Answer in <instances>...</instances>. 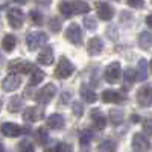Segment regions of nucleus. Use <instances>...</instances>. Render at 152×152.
Instances as JSON below:
<instances>
[{"label":"nucleus","mask_w":152,"mask_h":152,"mask_svg":"<svg viewBox=\"0 0 152 152\" xmlns=\"http://www.w3.org/2000/svg\"><path fill=\"white\" fill-rule=\"evenodd\" d=\"M73 72H75V66L70 62V59H67L66 56H61L55 69V76L59 79H67L73 75Z\"/></svg>","instance_id":"1"},{"label":"nucleus","mask_w":152,"mask_h":152,"mask_svg":"<svg viewBox=\"0 0 152 152\" xmlns=\"http://www.w3.org/2000/svg\"><path fill=\"white\" fill-rule=\"evenodd\" d=\"M47 40H49V37L44 32H31L26 37V44L31 50H35L38 47L44 46L47 43Z\"/></svg>","instance_id":"2"},{"label":"nucleus","mask_w":152,"mask_h":152,"mask_svg":"<svg viewBox=\"0 0 152 152\" xmlns=\"http://www.w3.org/2000/svg\"><path fill=\"white\" fill-rule=\"evenodd\" d=\"M55 94H56V87L53 84H47V85H44L41 90L35 94V100L38 104L44 105V104H49L50 100L53 99Z\"/></svg>","instance_id":"3"},{"label":"nucleus","mask_w":152,"mask_h":152,"mask_svg":"<svg viewBox=\"0 0 152 152\" xmlns=\"http://www.w3.org/2000/svg\"><path fill=\"white\" fill-rule=\"evenodd\" d=\"M8 21H9V26L12 29H20L23 26V21H24V14L23 11L18 8H12L8 11Z\"/></svg>","instance_id":"4"},{"label":"nucleus","mask_w":152,"mask_h":152,"mask_svg":"<svg viewBox=\"0 0 152 152\" xmlns=\"http://www.w3.org/2000/svg\"><path fill=\"white\" fill-rule=\"evenodd\" d=\"M66 38L75 46L82 44V31L79 28V24L72 23L70 26L67 28V31H66Z\"/></svg>","instance_id":"5"},{"label":"nucleus","mask_w":152,"mask_h":152,"mask_svg":"<svg viewBox=\"0 0 152 152\" xmlns=\"http://www.w3.org/2000/svg\"><path fill=\"white\" fill-rule=\"evenodd\" d=\"M137 102L143 108H148L152 105V87L151 85H145L137 91Z\"/></svg>","instance_id":"6"},{"label":"nucleus","mask_w":152,"mask_h":152,"mask_svg":"<svg viewBox=\"0 0 152 152\" xmlns=\"http://www.w3.org/2000/svg\"><path fill=\"white\" fill-rule=\"evenodd\" d=\"M8 69H9L11 72L24 73V75H26V73H32V72L35 70L31 62L23 61V59H14V61H11V62H9V66H8Z\"/></svg>","instance_id":"7"},{"label":"nucleus","mask_w":152,"mask_h":152,"mask_svg":"<svg viewBox=\"0 0 152 152\" xmlns=\"http://www.w3.org/2000/svg\"><path fill=\"white\" fill-rule=\"evenodd\" d=\"M132 149L135 152H148L151 149L149 140L146 138L145 134H142V132L134 134V137H132Z\"/></svg>","instance_id":"8"},{"label":"nucleus","mask_w":152,"mask_h":152,"mask_svg":"<svg viewBox=\"0 0 152 152\" xmlns=\"http://www.w3.org/2000/svg\"><path fill=\"white\" fill-rule=\"evenodd\" d=\"M120 73H122V69H120V62H111V64L105 69V79L107 82L110 84H116L120 78Z\"/></svg>","instance_id":"9"},{"label":"nucleus","mask_w":152,"mask_h":152,"mask_svg":"<svg viewBox=\"0 0 152 152\" xmlns=\"http://www.w3.org/2000/svg\"><path fill=\"white\" fill-rule=\"evenodd\" d=\"M44 116V111L38 107H28L23 113V120H26L29 123H34V122H38L41 120Z\"/></svg>","instance_id":"10"},{"label":"nucleus","mask_w":152,"mask_h":152,"mask_svg":"<svg viewBox=\"0 0 152 152\" xmlns=\"http://www.w3.org/2000/svg\"><path fill=\"white\" fill-rule=\"evenodd\" d=\"M20 85H21V79H20V76L15 75V73L8 75L6 78L3 79V84H2L5 91H15Z\"/></svg>","instance_id":"11"},{"label":"nucleus","mask_w":152,"mask_h":152,"mask_svg":"<svg viewBox=\"0 0 152 152\" xmlns=\"http://www.w3.org/2000/svg\"><path fill=\"white\" fill-rule=\"evenodd\" d=\"M96 6H97V15H99L100 20L110 21V20L113 18V15H114V9L111 8L110 3H107V2H97Z\"/></svg>","instance_id":"12"},{"label":"nucleus","mask_w":152,"mask_h":152,"mask_svg":"<svg viewBox=\"0 0 152 152\" xmlns=\"http://www.w3.org/2000/svg\"><path fill=\"white\" fill-rule=\"evenodd\" d=\"M37 61L40 62V64H43V66H52V64H53V61H55L52 47H44L41 52L38 53Z\"/></svg>","instance_id":"13"},{"label":"nucleus","mask_w":152,"mask_h":152,"mask_svg":"<svg viewBox=\"0 0 152 152\" xmlns=\"http://www.w3.org/2000/svg\"><path fill=\"white\" fill-rule=\"evenodd\" d=\"M102 50H104V41L100 40V38L94 37V38H91V40L88 41V46H87L88 55L96 56V55H99L100 52H102Z\"/></svg>","instance_id":"14"},{"label":"nucleus","mask_w":152,"mask_h":152,"mask_svg":"<svg viewBox=\"0 0 152 152\" xmlns=\"http://www.w3.org/2000/svg\"><path fill=\"white\" fill-rule=\"evenodd\" d=\"M123 99L125 97L116 90H105L102 93V100L107 104H120L123 102Z\"/></svg>","instance_id":"15"},{"label":"nucleus","mask_w":152,"mask_h":152,"mask_svg":"<svg viewBox=\"0 0 152 152\" xmlns=\"http://www.w3.org/2000/svg\"><path fill=\"white\" fill-rule=\"evenodd\" d=\"M2 132L6 137H18L23 132V129L15 123H3L2 125Z\"/></svg>","instance_id":"16"},{"label":"nucleus","mask_w":152,"mask_h":152,"mask_svg":"<svg viewBox=\"0 0 152 152\" xmlns=\"http://www.w3.org/2000/svg\"><path fill=\"white\" fill-rule=\"evenodd\" d=\"M64 125H66V120L61 114H52V116H49V119H47V126L52 129H62Z\"/></svg>","instance_id":"17"},{"label":"nucleus","mask_w":152,"mask_h":152,"mask_svg":"<svg viewBox=\"0 0 152 152\" xmlns=\"http://www.w3.org/2000/svg\"><path fill=\"white\" fill-rule=\"evenodd\" d=\"M91 119H93V123L96 126V129H104L107 126V119L102 113H100V110L94 108L91 110Z\"/></svg>","instance_id":"18"},{"label":"nucleus","mask_w":152,"mask_h":152,"mask_svg":"<svg viewBox=\"0 0 152 152\" xmlns=\"http://www.w3.org/2000/svg\"><path fill=\"white\" fill-rule=\"evenodd\" d=\"M81 96H82V99L85 100V102H88V104H93V102H96V100H97V94L91 90L90 87H87V85H82L81 87Z\"/></svg>","instance_id":"19"},{"label":"nucleus","mask_w":152,"mask_h":152,"mask_svg":"<svg viewBox=\"0 0 152 152\" xmlns=\"http://www.w3.org/2000/svg\"><path fill=\"white\" fill-rule=\"evenodd\" d=\"M15 44H17V38H15L14 35L8 34V35L3 37V40H2V47H3L5 52H12V50L15 49Z\"/></svg>","instance_id":"20"},{"label":"nucleus","mask_w":152,"mask_h":152,"mask_svg":"<svg viewBox=\"0 0 152 152\" xmlns=\"http://www.w3.org/2000/svg\"><path fill=\"white\" fill-rule=\"evenodd\" d=\"M117 151V145L114 140H110V138H107V140H102L99 143L97 146V152H116Z\"/></svg>","instance_id":"21"},{"label":"nucleus","mask_w":152,"mask_h":152,"mask_svg":"<svg viewBox=\"0 0 152 152\" xmlns=\"http://www.w3.org/2000/svg\"><path fill=\"white\" fill-rule=\"evenodd\" d=\"M138 44L143 50H148L152 47V34L151 32H142L138 35Z\"/></svg>","instance_id":"22"},{"label":"nucleus","mask_w":152,"mask_h":152,"mask_svg":"<svg viewBox=\"0 0 152 152\" xmlns=\"http://www.w3.org/2000/svg\"><path fill=\"white\" fill-rule=\"evenodd\" d=\"M148 78V61L146 59H140L137 66V79L138 81H145Z\"/></svg>","instance_id":"23"},{"label":"nucleus","mask_w":152,"mask_h":152,"mask_svg":"<svg viewBox=\"0 0 152 152\" xmlns=\"http://www.w3.org/2000/svg\"><path fill=\"white\" fill-rule=\"evenodd\" d=\"M20 108H23V99H21V96H14L9 100L8 110H9V113H18Z\"/></svg>","instance_id":"24"},{"label":"nucleus","mask_w":152,"mask_h":152,"mask_svg":"<svg viewBox=\"0 0 152 152\" xmlns=\"http://www.w3.org/2000/svg\"><path fill=\"white\" fill-rule=\"evenodd\" d=\"M59 11L64 17H72L75 14V6L70 2H61L59 3Z\"/></svg>","instance_id":"25"},{"label":"nucleus","mask_w":152,"mask_h":152,"mask_svg":"<svg viewBox=\"0 0 152 152\" xmlns=\"http://www.w3.org/2000/svg\"><path fill=\"white\" fill-rule=\"evenodd\" d=\"M44 76H46V75H44V72H43V70L35 69V70L32 72V76H31V85H37V84L43 82Z\"/></svg>","instance_id":"26"},{"label":"nucleus","mask_w":152,"mask_h":152,"mask_svg":"<svg viewBox=\"0 0 152 152\" xmlns=\"http://www.w3.org/2000/svg\"><path fill=\"white\" fill-rule=\"evenodd\" d=\"M46 152H73V148H72V145H69V143H58V145H55L53 148L47 149Z\"/></svg>","instance_id":"27"},{"label":"nucleus","mask_w":152,"mask_h":152,"mask_svg":"<svg viewBox=\"0 0 152 152\" xmlns=\"http://www.w3.org/2000/svg\"><path fill=\"white\" fill-rule=\"evenodd\" d=\"M35 135H37V140L40 142V145H47V142H49V132L46 131V128H38Z\"/></svg>","instance_id":"28"},{"label":"nucleus","mask_w":152,"mask_h":152,"mask_svg":"<svg viewBox=\"0 0 152 152\" xmlns=\"http://www.w3.org/2000/svg\"><path fill=\"white\" fill-rule=\"evenodd\" d=\"M73 6H75L76 14H87V12H90V5L85 2H75Z\"/></svg>","instance_id":"29"},{"label":"nucleus","mask_w":152,"mask_h":152,"mask_svg":"<svg viewBox=\"0 0 152 152\" xmlns=\"http://www.w3.org/2000/svg\"><path fill=\"white\" fill-rule=\"evenodd\" d=\"M110 116H111V122H113V125H120L122 120H123V113H122L120 110H111Z\"/></svg>","instance_id":"30"},{"label":"nucleus","mask_w":152,"mask_h":152,"mask_svg":"<svg viewBox=\"0 0 152 152\" xmlns=\"http://www.w3.org/2000/svg\"><path fill=\"white\" fill-rule=\"evenodd\" d=\"M91 138H93V132L88 131V129H85V131H82L81 135H79V143H81L82 146H87L88 143L91 142Z\"/></svg>","instance_id":"31"},{"label":"nucleus","mask_w":152,"mask_h":152,"mask_svg":"<svg viewBox=\"0 0 152 152\" xmlns=\"http://www.w3.org/2000/svg\"><path fill=\"white\" fill-rule=\"evenodd\" d=\"M18 151H20V152H34L35 148H34L32 142H29V140H21V142L18 143Z\"/></svg>","instance_id":"32"},{"label":"nucleus","mask_w":152,"mask_h":152,"mask_svg":"<svg viewBox=\"0 0 152 152\" xmlns=\"http://www.w3.org/2000/svg\"><path fill=\"white\" fill-rule=\"evenodd\" d=\"M49 29L52 31V32H55V34L61 31V21L56 17H52V18L49 20Z\"/></svg>","instance_id":"33"},{"label":"nucleus","mask_w":152,"mask_h":152,"mask_svg":"<svg viewBox=\"0 0 152 152\" xmlns=\"http://www.w3.org/2000/svg\"><path fill=\"white\" fill-rule=\"evenodd\" d=\"M84 26H85L88 31H94V29L97 28V23H96V20H94L93 17L88 15V17L84 18Z\"/></svg>","instance_id":"34"},{"label":"nucleus","mask_w":152,"mask_h":152,"mask_svg":"<svg viewBox=\"0 0 152 152\" xmlns=\"http://www.w3.org/2000/svg\"><path fill=\"white\" fill-rule=\"evenodd\" d=\"M137 79V72L134 70V69H126L125 70V81L126 82H134Z\"/></svg>","instance_id":"35"},{"label":"nucleus","mask_w":152,"mask_h":152,"mask_svg":"<svg viewBox=\"0 0 152 152\" xmlns=\"http://www.w3.org/2000/svg\"><path fill=\"white\" fill-rule=\"evenodd\" d=\"M31 20H32L35 24H41V23H43V15L40 14V11H37V9L31 11Z\"/></svg>","instance_id":"36"},{"label":"nucleus","mask_w":152,"mask_h":152,"mask_svg":"<svg viewBox=\"0 0 152 152\" xmlns=\"http://www.w3.org/2000/svg\"><path fill=\"white\" fill-rule=\"evenodd\" d=\"M73 114L76 117H81L82 114H84V108H82V104H79V102H75L73 104Z\"/></svg>","instance_id":"37"},{"label":"nucleus","mask_w":152,"mask_h":152,"mask_svg":"<svg viewBox=\"0 0 152 152\" xmlns=\"http://www.w3.org/2000/svg\"><path fill=\"white\" fill-rule=\"evenodd\" d=\"M143 129H145V132H148L149 135H152V119H146L143 122Z\"/></svg>","instance_id":"38"},{"label":"nucleus","mask_w":152,"mask_h":152,"mask_svg":"<svg viewBox=\"0 0 152 152\" xmlns=\"http://www.w3.org/2000/svg\"><path fill=\"white\" fill-rule=\"evenodd\" d=\"M128 5L129 6H132V8H143V2H142V0H137V2H135V0H129V2H128Z\"/></svg>","instance_id":"39"},{"label":"nucleus","mask_w":152,"mask_h":152,"mask_svg":"<svg viewBox=\"0 0 152 152\" xmlns=\"http://www.w3.org/2000/svg\"><path fill=\"white\" fill-rule=\"evenodd\" d=\"M146 24L152 29V15H148V17H146Z\"/></svg>","instance_id":"40"},{"label":"nucleus","mask_w":152,"mask_h":152,"mask_svg":"<svg viewBox=\"0 0 152 152\" xmlns=\"http://www.w3.org/2000/svg\"><path fill=\"white\" fill-rule=\"evenodd\" d=\"M131 119H132V122H138V119H140V117H138V116H132Z\"/></svg>","instance_id":"41"},{"label":"nucleus","mask_w":152,"mask_h":152,"mask_svg":"<svg viewBox=\"0 0 152 152\" xmlns=\"http://www.w3.org/2000/svg\"><path fill=\"white\" fill-rule=\"evenodd\" d=\"M0 152H5V148H3V145L0 143Z\"/></svg>","instance_id":"42"},{"label":"nucleus","mask_w":152,"mask_h":152,"mask_svg":"<svg viewBox=\"0 0 152 152\" xmlns=\"http://www.w3.org/2000/svg\"><path fill=\"white\" fill-rule=\"evenodd\" d=\"M2 107H3V100H2V97H0V110H2Z\"/></svg>","instance_id":"43"},{"label":"nucleus","mask_w":152,"mask_h":152,"mask_svg":"<svg viewBox=\"0 0 152 152\" xmlns=\"http://www.w3.org/2000/svg\"><path fill=\"white\" fill-rule=\"evenodd\" d=\"M2 59H3V58H2V53H0V62H2Z\"/></svg>","instance_id":"44"},{"label":"nucleus","mask_w":152,"mask_h":152,"mask_svg":"<svg viewBox=\"0 0 152 152\" xmlns=\"http://www.w3.org/2000/svg\"><path fill=\"white\" fill-rule=\"evenodd\" d=\"M151 70H152V59H151Z\"/></svg>","instance_id":"45"}]
</instances>
